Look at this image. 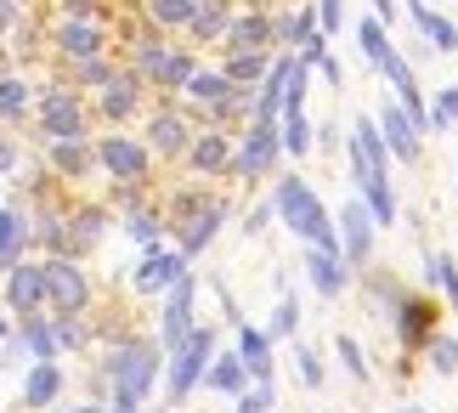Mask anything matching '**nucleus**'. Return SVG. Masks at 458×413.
I'll return each instance as SVG.
<instances>
[{
	"label": "nucleus",
	"mask_w": 458,
	"mask_h": 413,
	"mask_svg": "<svg viewBox=\"0 0 458 413\" xmlns=\"http://www.w3.org/2000/svg\"><path fill=\"white\" fill-rule=\"evenodd\" d=\"M267 204H272V221H284L301 249H334V255H340V244H334V215L301 170H277Z\"/></svg>",
	"instance_id": "1"
},
{
	"label": "nucleus",
	"mask_w": 458,
	"mask_h": 413,
	"mask_svg": "<svg viewBox=\"0 0 458 413\" xmlns=\"http://www.w3.org/2000/svg\"><path fill=\"white\" fill-rule=\"evenodd\" d=\"M108 385H114V402L125 408H142L153 397V380L165 374V351L153 346V340H125V346L108 351Z\"/></svg>",
	"instance_id": "2"
},
{
	"label": "nucleus",
	"mask_w": 458,
	"mask_h": 413,
	"mask_svg": "<svg viewBox=\"0 0 458 413\" xmlns=\"http://www.w3.org/2000/svg\"><path fill=\"white\" fill-rule=\"evenodd\" d=\"M226 215H233V204L221 193H192V199H175V215H165V232H175V249L187 261H199L226 227Z\"/></svg>",
	"instance_id": "3"
},
{
	"label": "nucleus",
	"mask_w": 458,
	"mask_h": 413,
	"mask_svg": "<svg viewBox=\"0 0 458 413\" xmlns=\"http://www.w3.org/2000/svg\"><path fill=\"white\" fill-rule=\"evenodd\" d=\"M216 351H221V329L216 323H199V329L187 334V346H175L165 357V402H187L192 391L204 385V368H209Z\"/></svg>",
	"instance_id": "4"
},
{
	"label": "nucleus",
	"mask_w": 458,
	"mask_h": 413,
	"mask_svg": "<svg viewBox=\"0 0 458 413\" xmlns=\"http://www.w3.org/2000/svg\"><path fill=\"white\" fill-rule=\"evenodd\" d=\"M158 300H165V306H158V334H153V346L170 357L175 346H187L192 329H199V272H187L182 283H170Z\"/></svg>",
	"instance_id": "5"
},
{
	"label": "nucleus",
	"mask_w": 458,
	"mask_h": 413,
	"mask_svg": "<svg viewBox=\"0 0 458 413\" xmlns=\"http://www.w3.org/2000/svg\"><path fill=\"white\" fill-rule=\"evenodd\" d=\"M91 153H97V170H108V176H114V187H148V176H153V153H148L136 136L108 131V136H97V142H91Z\"/></svg>",
	"instance_id": "6"
},
{
	"label": "nucleus",
	"mask_w": 458,
	"mask_h": 413,
	"mask_svg": "<svg viewBox=\"0 0 458 413\" xmlns=\"http://www.w3.org/2000/svg\"><path fill=\"white\" fill-rule=\"evenodd\" d=\"M334 244H340V261H345V272H368V266H374L379 227L368 221L362 199H345L340 210H334Z\"/></svg>",
	"instance_id": "7"
},
{
	"label": "nucleus",
	"mask_w": 458,
	"mask_h": 413,
	"mask_svg": "<svg viewBox=\"0 0 458 413\" xmlns=\"http://www.w3.org/2000/svg\"><path fill=\"white\" fill-rule=\"evenodd\" d=\"M277 165H284L277 131L243 125V131L233 136V165H226V176H238V182H267V176H277Z\"/></svg>",
	"instance_id": "8"
},
{
	"label": "nucleus",
	"mask_w": 458,
	"mask_h": 413,
	"mask_svg": "<svg viewBox=\"0 0 458 413\" xmlns=\"http://www.w3.org/2000/svg\"><path fill=\"white\" fill-rule=\"evenodd\" d=\"M40 131L46 142H91V114H85L74 85H51L40 97Z\"/></svg>",
	"instance_id": "9"
},
{
	"label": "nucleus",
	"mask_w": 458,
	"mask_h": 413,
	"mask_svg": "<svg viewBox=\"0 0 458 413\" xmlns=\"http://www.w3.org/2000/svg\"><path fill=\"white\" fill-rule=\"evenodd\" d=\"M40 272H46V306H57V317H80L91 306V278L80 272L74 255H51L40 261Z\"/></svg>",
	"instance_id": "10"
},
{
	"label": "nucleus",
	"mask_w": 458,
	"mask_h": 413,
	"mask_svg": "<svg viewBox=\"0 0 458 413\" xmlns=\"http://www.w3.org/2000/svg\"><path fill=\"white\" fill-rule=\"evenodd\" d=\"M436 312H442V306H436V295H408V289H391V312H385V317H391L396 340L413 351V346H425V340L436 334Z\"/></svg>",
	"instance_id": "11"
},
{
	"label": "nucleus",
	"mask_w": 458,
	"mask_h": 413,
	"mask_svg": "<svg viewBox=\"0 0 458 413\" xmlns=\"http://www.w3.org/2000/svg\"><path fill=\"white\" fill-rule=\"evenodd\" d=\"M192 131H199V125H192L182 108L165 102V108H153V114H148V125H142V136H136V142H142L153 159H182L187 142H192Z\"/></svg>",
	"instance_id": "12"
},
{
	"label": "nucleus",
	"mask_w": 458,
	"mask_h": 413,
	"mask_svg": "<svg viewBox=\"0 0 458 413\" xmlns=\"http://www.w3.org/2000/svg\"><path fill=\"white\" fill-rule=\"evenodd\" d=\"M187 272H192V261L182 255V249H175V244H158V249H142L131 283H136V295H165L170 283H182Z\"/></svg>",
	"instance_id": "13"
},
{
	"label": "nucleus",
	"mask_w": 458,
	"mask_h": 413,
	"mask_svg": "<svg viewBox=\"0 0 458 413\" xmlns=\"http://www.w3.org/2000/svg\"><path fill=\"white\" fill-rule=\"evenodd\" d=\"M374 125H379V142L391 148V165H419L425 159V136H419V125L402 114V108L385 97L379 102V114H374Z\"/></svg>",
	"instance_id": "14"
},
{
	"label": "nucleus",
	"mask_w": 458,
	"mask_h": 413,
	"mask_svg": "<svg viewBox=\"0 0 458 413\" xmlns=\"http://www.w3.org/2000/svg\"><path fill=\"white\" fill-rule=\"evenodd\" d=\"M187 176H199V182H209V176H226V165H233V131H216V125H199L182 153Z\"/></svg>",
	"instance_id": "15"
},
{
	"label": "nucleus",
	"mask_w": 458,
	"mask_h": 413,
	"mask_svg": "<svg viewBox=\"0 0 458 413\" xmlns=\"http://www.w3.org/2000/svg\"><path fill=\"white\" fill-rule=\"evenodd\" d=\"M233 51H272V12H260V6H233V23H226L221 57H233Z\"/></svg>",
	"instance_id": "16"
},
{
	"label": "nucleus",
	"mask_w": 458,
	"mask_h": 413,
	"mask_svg": "<svg viewBox=\"0 0 458 413\" xmlns=\"http://www.w3.org/2000/svg\"><path fill=\"white\" fill-rule=\"evenodd\" d=\"M142 102H148V85L136 80V74H125V68H119V74H114V80L97 91V114L108 119V125H125V119L142 114Z\"/></svg>",
	"instance_id": "17"
},
{
	"label": "nucleus",
	"mask_w": 458,
	"mask_h": 413,
	"mask_svg": "<svg viewBox=\"0 0 458 413\" xmlns=\"http://www.w3.org/2000/svg\"><path fill=\"white\" fill-rule=\"evenodd\" d=\"M6 306L17 317H34L46 306V272H40V261H17L12 272H6Z\"/></svg>",
	"instance_id": "18"
},
{
	"label": "nucleus",
	"mask_w": 458,
	"mask_h": 413,
	"mask_svg": "<svg viewBox=\"0 0 458 413\" xmlns=\"http://www.w3.org/2000/svg\"><path fill=\"white\" fill-rule=\"evenodd\" d=\"M301 272H306V283L323 300H340L345 295V283H351V272H345V261L334 255V249H301Z\"/></svg>",
	"instance_id": "19"
},
{
	"label": "nucleus",
	"mask_w": 458,
	"mask_h": 413,
	"mask_svg": "<svg viewBox=\"0 0 458 413\" xmlns=\"http://www.w3.org/2000/svg\"><path fill=\"white\" fill-rule=\"evenodd\" d=\"M102 46H108V34H102V23H91V17H63L57 23V51L68 63L102 57Z\"/></svg>",
	"instance_id": "20"
},
{
	"label": "nucleus",
	"mask_w": 458,
	"mask_h": 413,
	"mask_svg": "<svg viewBox=\"0 0 458 413\" xmlns=\"http://www.w3.org/2000/svg\"><path fill=\"white\" fill-rule=\"evenodd\" d=\"M402 6H408L413 29L425 34V46H430V51H442V57H458V23H453V17L430 12V0H402Z\"/></svg>",
	"instance_id": "21"
},
{
	"label": "nucleus",
	"mask_w": 458,
	"mask_h": 413,
	"mask_svg": "<svg viewBox=\"0 0 458 413\" xmlns=\"http://www.w3.org/2000/svg\"><path fill=\"white\" fill-rule=\"evenodd\" d=\"M226 91H233V80H226L221 68H204V63H199V68H192V80L182 85V102L192 108L187 119H204V114H209V108H216Z\"/></svg>",
	"instance_id": "22"
},
{
	"label": "nucleus",
	"mask_w": 458,
	"mask_h": 413,
	"mask_svg": "<svg viewBox=\"0 0 458 413\" xmlns=\"http://www.w3.org/2000/svg\"><path fill=\"white\" fill-rule=\"evenodd\" d=\"M238 363H243V374H250V385L255 380H272V340H267V329H255V323H238Z\"/></svg>",
	"instance_id": "23"
},
{
	"label": "nucleus",
	"mask_w": 458,
	"mask_h": 413,
	"mask_svg": "<svg viewBox=\"0 0 458 413\" xmlns=\"http://www.w3.org/2000/svg\"><path fill=\"white\" fill-rule=\"evenodd\" d=\"M29 215L23 210H12V204H0V272H12L17 261L29 255Z\"/></svg>",
	"instance_id": "24"
},
{
	"label": "nucleus",
	"mask_w": 458,
	"mask_h": 413,
	"mask_svg": "<svg viewBox=\"0 0 458 413\" xmlns=\"http://www.w3.org/2000/svg\"><path fill=\"white\" fill-rule=\"evenodd\" d=\"M12 351H29L34 363H57V340H51V317L34 312V317H17V340Z\"/></svg>",
	"instance_id": "25"
},
{
	"label": "nucleus",
	"mask_w": 458,
	"mask_h": 413,
	"mask_svg": "<svg viewBox=\"0 0 458 413\" xmlns=\"http://www.w3.org/2000/svg\"><path fill=\"white\" fill-rule=\"evenodd\" d=\"M204 385H209V397H243V391H250V374H243V363L233 351H216L209 368H204Z\"/></svg>",
	"instance_id": "26"
},
{
	"label": "nucleus",
	"mask_w": 458,
	"mask_h": 413,
	"mask_svg": "<svg viewBox=\"0 0 458 413\" xmlns=\"http://www.w3.org/2000/svg\"><path fill=\"white\" fill-rule=\"evenodd\" d=\"M192 68H199V51H192V46H175V40H170L165 63L153 68V80H148V85H158V91H175V97H182V85L192 80Z\"/></svg>",
	"instance_id": "27"
},
{
	"label": "nucleus",
	"mask_w": 458,
	"mask_h": 413,
	"mask_svg": "<svg viewBox=\"0 0 458 413\" xmlns=\"http://www.w3.org/2000/svg\"><path fill=\"white\" fill-rule=\"evenodd\" d=\"M425 283H430V295L442 300L447 312H458V261L447 255V249H430L425 255Z\"/></svg>",
	"instance_id": "28"
},
{
	"label": "nucleus",
	"mask_w": 458,
	"mask_h": 413,
	"mask_svg": "<svg viewBox=\"0 0 458 413\" xmlns=\"http://www.w3.org/2000/svg\"><path fill=\"white\" fill-rule=\"evenodd\" d=\"M226 23H233V0H216V6L192 12V23H187L192 51H199V46H221L226 40Z\"/></svg>",
	"instance_id": "29"
},
{
	"label": "nucleus",
	"mask_w": 458,
	"mask_h": 413,
	"mask_svg": "<svg viewBox=\"0 0 458 413\" xmlns=\"http://www.w3.org/2000/svg\"><path fill=\"white\" fill-rule=\"evenodd\" d=\"M277 51H233V57H221V74L238 85V91H255L260 80H267V68H272Z\"/></svg>",
	"instance_id": "30"
},
{
	"label": "nucleus",
	"mask_w": 458,
	"mask_h": 413,
	"mask_svg": "<svg viewBox=\"0 0 458 413\" xmlns=\"http://www.w3.org/2000/svg\"><path fill=\"white\" fill-rule=\"evenodd\" d=\"M277 148H284V159L311 153V114L306 108H284V114H277Z\"/></svg>",
	"instance_id": "31"
},
{
	"label": "nucleus",
	"mask_w": 458,
	"mask_h": 413,
	"mask_svg": "<svg viewBox=\"0 0 458 413\" xmlns=\"http://www.w3.org/2000/svg\"><path fill=\"white\" fill-rule=\"evenodd\" d=\"M57 397H63V368L57 363H34L29 380H23V402L29 408H51Z\"/></svg>",
	"instance_id": "32"
},
{
	"label": "nucleus",
	"mask_w": 458,
	"mask_h": 413,
	"mask_svg": "<svg viewBox=\"0 0 458 413\" xmlns=\"http://www.w3.org/2000/svg\"><path fill=\"white\" fill-rule=\"evenodd\" d=\"M63 232H68V255H80V249L102 244V232H108V215H102V210H74V215L63 221Z\"/></svg>",
	"instance_id": "33"
},
{
	"label": "nucleus",
	"mask_w": 458,
	"mask_h": 413,
	"mask_svg": "<svg viewBox=\"0 0 458 413\" xmlns=\"http://www.w3.org/2000/svg\"><path fill=\"white\" fill-rule=\"evenodd\" d=\"M51 165H57V176L80 182V176L97 170V153H91V142H51Z\"/></svg>",
	"instance_id": "34"
},
{
	"label": "nucleus",
	"mask_w": 458,
	"mask_h": 413,
	"mask_svg": "<svg viewBox=\"0 0 458 413\" xmlns=\"http://www.w3.org/2000/svg\"><path fill=\"white\" fill-rule=\"evenodd\" d=\"M458 125V85H442L436 97H425V136H442Z\"/></svg>",
	"instance_id": "35"
},
{
	"label": "nucleus",
	"mask_w": 458,
	"mask_h": 413,
	"mask_svg": "<svg viewBox=\"0 0 458 413\" xmlns=\"http://www.w3.org/2000/svg\"><path fill=\"white\" fill-rule=\"evenodd\" d=\"M267 340H301V300L294 289H277V306H272V323H267Z\"/></svg>",
	"instance_id": "36"
},
{
	"label": "nucleus",
	"mask_w": 458,
	"mask_h": 413,
	"mask_svg": "<svg viewBox=\"0 0 458 413\" xmlns=\"http://www.w3.org/2000/svg\"><path fill=\"white\" fill-rule=\"evenodd\" d=\"M425 357H430V374H436V380H453V374H458V334L436 329L425 340Z\"/></svg>",
	"instance_id": "37"
},
{
	"label": "nucleus",
	"mask_w": 458,
	"mask_h": 413,
	"mask_svg": "<svg viewBox=\"0 0 458 413\" xmlns=\"http://www.w3.org/2000/svg\"><path fill=\"white\" fill-rule=\"evenodd\" d=\"M351 34H357V51H362V57L374 63V68H379V57H385V51L396 46V40H391V29H385V23H374V17H357V29H351Z\"/></svg>",
	"instance_id": "38"
},
{
	"label": "nucleus",
	"mask_w": 458,
	"mask_h": 413,
	"mask_svg": "<svg viewBox=\"0 0 458 413\" xmlns=\"http://www.w3.org/2000/svg\"><path fill=\"white\" fill-rule=\"evenodd\" d=\"M125 238L142 244V249H158V244H165V215H158V210H136V215H125Z\"/></svg>",
	"instance_id": "39"
},
{
	"label": "nucleus",
	"mask_w": 458,
	"mask_h": 413,
	"mask_svg": "<svg viewBox=\"0 0 458 413\" xmlns=\"http://www.w3.org/2000/svg\"><path fill=\"white\" fill-rule=\"evenodd\" d=\"M334 357H340V368H345L357 385H368V380H374V368H368V357H362V346H357L351 334H340V340H334Z\"/></svg>",
	"instance_id": "40"
},
{
	"label": "nucleus",
	"mask_w": 458,
	"mask_h": 413,
	"mask_svg": "<svg viewBox=\"0 0 458 413\" xmlns=\"http://www.w3.org/2000/svg\"><path fill=\"white\" fill-rule=\"evenodd\" d=\"M114 74H119V68L108 57H85V63H74V91H102Z\"/></svg>",
	"instance_id": "41"
},
{
	"label": "nucleus",
	"mask_w": 458,
	"mask_h": 413,
	"mask_svg": "<svg viewBox=\"0 0 458 413\" xmlns=\"http://www.w3.org/2000/svg\"><path fill=\"white\" fill-rule=\"evenodd\" d=\"M29 114V80L6 74L0 80V119H23Z\"/></svg>",
	"instance_id": "42"
},
{
	"label": "nucleus",
	"mask_w": 458,
	"mask_h": 413,
	"mask_svg": "<svg viewBox=\"0 0 458 413\" xmlns=\"http://www.w3.org/2000/svg\"><path fill=\"white\" fill-rule=\"evenodd\" d=\"M148 17H153V29H187L192 6L187 0H148Z\"/></svg>",
	"instance_id": "43"
},
{
	"label": "nucleus",
	"mask_w": 458,
	"mask_h": 413,
	"mask_svg": "<svg viewBox=\"0 0 458 413\" xmlns=\"http://www.w3.org/2000/svg\"><path fill=\"white\" fill-rule=\"evenodd\" d=\"M294 374H301L306 391H323V357H317L306 340H294Z\"/></svg>",
	"instance_id": "44"
},
{
	"label": "nucleus",
	"mask_w": 458,
	"mask_h": 413,
	"mask_svg": "<svg viewBox=\"0 0 458 413\" xmlns=\"http://www.w3.org/2000/svg\"><path fill=\"white\" fill-rule=\"evenodd\" d=\"M238 408L233 413H272V402H277V385L272 380H255L250 391H243V397H233Z\"/></svg>",
	"instance_id": "45"
},
{
	"label": "nucleus",
	"mask_w": 458,
	"mask_h": 413,
	"mask_svg": "<svg viewBox=\"0 0 458 413\" xmlns=\"http://www.w3.org/2000/svg\"><path fill=\"white\" fill-rule=\"evenodd\" d=\"M311 12H317V34H340L345 29V0H311Z\"/></svg>",
	"instance_id": "46"
},
{
	"label": "nucleus",
	"mask_w": 458,
	"mask_h": 413,
	"mask_svg": "<svg viewBox=\"0 0 458 413\" xmlns=\"http://www.w3.org/2000/svg\"><path fill=\"white\" fill-rule=\"evenodd\" d=\"M51 340H57V357H63V351H80L85 346V329H80L74 317H51Z\"/></svg>",
	"instance_id": "47"
},
{
	"label": "nucleus",
	"mask_w": 458,
	"mask_h": 413,
	"mask_svg": "<svg viewBox=\"0 0 458 413\" xmlns=\"http://www.w3.org/2000/svg\"><path fill=\"white\" fill-rule=\"evenodd\" d=\"M267 227H272V204H267V199H255L250 210H243V232H250V238H260Z\"/></svg>",
	"instance_id": "48"
},
{
	"label": "nucleus",
	"mask_w": 458,
	"mask_h": 413,
	"mask_svg": "<svg viewBox=\"0 0 458 413\" xmlns=\"http://www.w3.org/2000/svg\"><path fill=\"white\" fill-rule=\"evenodd\" d=\"M368 17H374V23H385V29H396L402 6H396V0H368Z\"/></svg>",
	"instance_id": "49"
},
{
	"label": "nucleus",
	"mask_w": 458,
	"mask_h": 413,
	"mask_svg": "<svg viewBox=\"0 0 458 413\" xmlns=\"http://www.w3.org/2000/svg\"><path fill=\"white\" fill-rule=\"evenodd\" d=\"M114 204L125 210V215H136V210H148V204H142V187H119V193H114Z\"/></svg>",
	"instance_id": "50"
},
{
	"label": "nucleus",
	"mask_w": 458,
	"mask_h": 413,
	"mask_svg": "<svg viewBox=\"0 0 458 413\" xmlns=\"http://www.w3.org/2000/svg\"><path fill=\"white\" fill-rule=\"evenodd\" d=\"M311 74H323V80L334 85V91H340V85H345V68H340V63H334V57H323V63H317V68H311Z\"/></svg>",
	"instance_id": "51"
},
{
	"label": "nucleus",
	"mask_w": 458,
	"mask_h": 413,
	"mask_svg": "<svg viewBox=\"0 0 458 413\" xmlns=\"http://www.w3.org/2000/svg\"><path fill=\"white\" fill-rule=\"evenodd\" d=\"M12 170H17V142L0 136V176H12Z\"/></svg>",
	"instance_id": "52"
},
{
	"label": "nucleus",
	"mask_w": 458,
	"mask_h": 413,
	"mask_svg": "<svg viewBox=\"0 0 458 413\" xmlns=\"http://www.w3.org/2000/svg\"><path fill=\"white\" fill-rule=\"evenodd\" d=\"M102 413H142V408H125V402H114V408H102Z\"/></svg>",
	"instance_id": "53"
},
{
	"label": "nucleus",
	"mask_w": 458,
	"mask_h": 413,
	"mask_svg": "<svg viewBox=\"0 0 458 413\" xmlns=\"http://www.w3.org/2000/svg\"><path fill=\"white\" fill-rule=\"evenodd\" d=\"M74 413H102V402H85V408H74Z\"/></svg>",
	"instance_id": "54"
},
{
	"label": "nucleus",
	"mask_w": 458,
	"mask_h": 413,
	"mask_svg": "<svg viewBox=\"0 0 458 413\" xmlns=\"http://www.w3.org/2000/svg\"><path fill=\"white\" fill-rule=\"evenodd\" d=\"M402 413H425V408H402Z\"/></svg>",
	"instance_id": "55"
},
{
	"label": "nucleus",
	"mask_w": 458,
	"mask_h": 413,
	"mask_svg": "<svg viewBox=\"0 0 458 413\" xmlns=\"http://www.w3.org/2000/svg\"><path fill=\"white\" fill-rule=\"evenodd\" d=\"M442 413H447V408H442Z\"/></svg>",
	"instance_id": "56"
}]
</instances>
